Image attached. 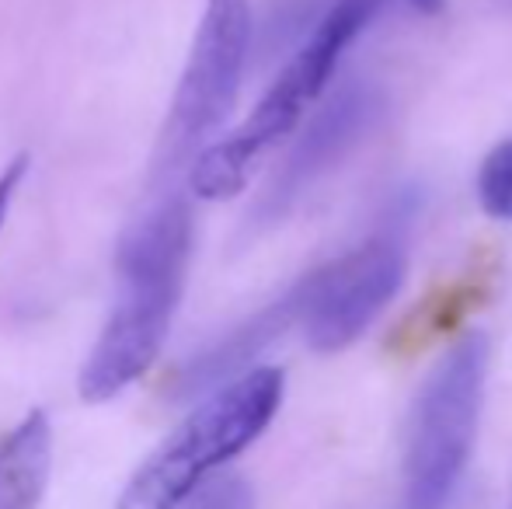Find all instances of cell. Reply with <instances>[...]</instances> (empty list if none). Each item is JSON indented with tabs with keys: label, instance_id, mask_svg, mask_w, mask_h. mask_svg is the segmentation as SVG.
Here are the masks:
<instances>
[{
	"label": "cell",
	"instance_id": "1",
	"mask_svg": "<svg viewBox=\"0 0 512 509\" xmlns=\"http://www.w3.org/2000/svg\"><path fill=\"white\" fill-rule=\"evenodd\" d=\"M192 245L196 217L189 192L147 199L143 213L126 224L115 248L119 293L77 374L84 405L119 398L157 363L182 304Z\"/></svg>",
	"mask_w": 512,
	"mask_h": 509
},
{
	"label": "cell",
	"instance_id": "2",
	"mask_svg": "<svg viewBox=\"0 0 512 509\" xmlns=\"http://www.w3.org/2000/svg\"><path fill=\"white\" fill-rule=\"evenodd\" d=\"M377 11L380 0H335L304 46L279 70L272 88L258 98L248 119L199 154L185 175V192L203 203H223L237 196L251 182L258 161L276 143H283V136H290L304 112L324 95L342 53L366 32Z\"/></svg>",
	"mask_w": 512,
	"mask_h": 509
},
{
	"label": "cell",
	"instance_id": "3",
	"mask_svg": "<svg viewBox=\"0 0 512 509\" xmlns=\"http://www.w3.org/2000/svg\"><path fill=\"white\" fill-rule=\"evenodd\" d=\"M283 394L286 374L279 367H251L248 374L216 387L182 426L143 457L115 509H175L185 503L272 426Z\"/></svg>",
	"mask_w": 512,
	"mask_h": 509
},
{
	"label": "cell",
	"instance_id": "4",
	"mask_svg": "<svg viewBox=\"0 0 512 509\" xmlns=\"http://www.w3.org/2000/svg\"><path fill=\"white\" fill-rule=\"evenodd\" d=\"M251 0H206L189 60L150 157L147 199L185 192V175L227 123L251 53Z\"/></svg>",
	"mask_w": 512,
	"mask_h": 509
},
{
	"label": "cell",
	"instance_id": "5",
	"mask_svg": "<svg viewBox=\"0 0 512 509\" xmlns=\"http://www.w3.org/2000/svg\"><path fill=\"white\" fill-rule=\"evenodd\" d=\"M488 342L464 335L418 391L411 412L398 509H446L471 461L481 426Z\"/></svg>",
	"mask_w": 512,
	"mask_h": 509
},
{
	"label": "cell",
	"instance_id": "6",
	"mask_svg": "<svg viewBox=\"0 0 512 509\" xmlns=\"http://www.w3.org/2000/svg\"><path fill=\"white\" fill-rule=\"evenodd\" d=\"M304 279L307 297L300 325H304L307 346L314 353H342L401 290L405 248L398 234L384 231Z\"/></svg>",
	"mask_w": 512,
	"mask_h": 509
},
{
	"label": "cell",
	"instance_id": "7",
	"mask_svg": "<svg viewBox=\"0 0 512 509\" xmlns=\"http://www.w3.org/2000/svg\"><path fill=\"white\" fill-rule=\"evenodd\" d=\"M380 116V95L373 84L366 81H349L345 88H338L321 109L314 112V119L304 126V133L297 136V143L290 147L286 161L279 164L276 178L265 189L262 203L255 210L258 224H276L283 220L300 199L307 196V189H314L359 140L373 129Z\"/></svg>",
	"mask_w": 512,
	"mask_h": 509
},
{
	"label": "cell",
	"instance_id": "8",
	"mask_svg": "<svg viewBox=\"0 0 512 509\" xmlns=\"http://www.w3.org/2000/svg\"><path fill=\"white\" fill-rule=\"evenodd\" d=\"M304 297H307V279H300V283H293L279 300L265 304L262 311L251 314L244 325H237L227 339H220L213 349L196 356V360L189 363V370L182 374V394L223 387L227 381H234V377L248 374L244 367H248L269 342H276L286 328H293L300 321Z\"/></svg>",
	"mask_w": 512,
	"mask_h": 509
},
{
	"label": "cell",
	"instance_id": "9",
	"mask_svg": "<svg viewBox=\"0 0 512 509\" xmlns=\"http://www.w3.org/2000/svg\"><path fill=\"white\" fill-rule=\"evenodd\" d=\"M53 471V426L32 408L11 433L0 436V509H39Z\"/></svg>",
	"mask_w": 512,
	"mask_h": 509
},
{
	"label": "cell",
	"instance_id": "10",
	"mask_svg": "<svg viewBox=\"0 0 512 509\" xmlns=\"http://www.w3.org/2000/svg\"><path fill=\"white\" fill-rule=\"evenodd\" d=\"M481 210L495 220H512V140H502L478 171Z\"/></svg>",
	"mask_w": 512,
	"mask_h": 509
},
{
	"label": "cell",
	"instance_id": "11",
	"mask_svg": "<svg viewBox=\"0 0 512 509\" xmlns=\"http://www.w3.org/2000/svg\"><path fill=\"white\" fill-rule=\"evenodd\" d=\"M251 506H255V496H251V485L244 478L213 475L175 509H251Z\"/></svg>",
	"mask_w": 512,
	"mask_h": 509
},
{
	"label": "cell",
	"instance_id": "12",
	"mask_svg": "<svg viewBox=\"0 0 512 509\" xmlns=\"http://www.w3.org/2000/svg\"><path fill=\"white\" fill-rule=\"evenodd\" d=\"M28 164H32L28 154H18L4 164V171H0V231H4L7 217H11V206H14V199H18L21 182H25V175H28Z\"/></svg>",
	"mask_w": 512,
	"mask_h": 509
},
{
	"label": "cell",
	"instance_id": "13",
	"mask_svg": "<svg viewBox=\"0 0 512 509\" xmlns=\"http://www.w3.org/2000/svg\"><path fill=\"white\" fill-rule=\"evenodd\" d=\"M411 4H415L422 14H439V11H443L446 0H411Z\"/></svg>",
	"mask_w": 512,
	"mask_h": 509
},
{
	"label": "cell",
	"instance_id": "14",
	"mask_svg": "<svg viewBox=\"0 0 512 509\" xmlns=\"http://www.w3.org/2000/svg\"><path fill=\"white\" fill-rule=\"evenodd\" d=\"M509 509H512V506H509Z\"/></svg>",
	"mask_w": 512,
	"mask_h": 509
}]
</instances>
